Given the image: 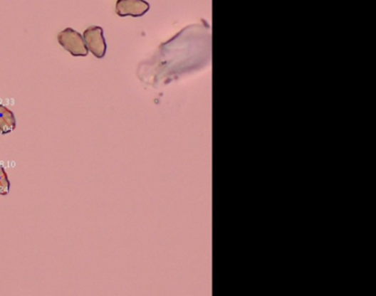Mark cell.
<instances>
[{"label": "cell", "mask_w": 376, "mask_h": 296, "mask_svg": "<svg viewBox=\"0 0 376 296\" xmlns=\"http://www.w3.org/2000/svg\"><path fill=\"white\" fill-rule=\"evenodd\" d=\"M150 9V4L145 0H118L116 3V14L120 17H142Z\"/></svg>", "instance_id": "3957f363"}, {"label": "cell", "mask_w": 376, "mask_h": 296, "mask_svg": "<svg viewBox=\"0 0 376 296\" xmlns=\"http://www.w3.org/2000/svg\"><path fill=\"white\" fill-rule=\"evenodd\" d=\"M10 191V181L8 179L7 173L5 169L0 165V195L6 196L9 194Z\"/></svg>", "instance_id": "5b68a950"}, {"label": "cell", "mask_w": 376, "mask_h": 296, "mask_svg": "<svg viewBox=\"0 0 376 296\" xmlns=\"http://www.w3.org/2000/svg\"><path fill=\"white\" fill-rule=\"evenodd\" d=\"M60 46L73 56H88V49L81 33L72 28H66L58 34Z\"/></svg>", "instance_id": "6da1fadb"}, {"label": "cell", "mask_w": 376, "mask_h": 296, "mask_svg": "<svg viewBox=\"0 0 376 296\" xmlns=\"http://www.w3.org/2000/svg\"><path fill=\"white\" fill-rule=\"evenodd\" d=\"M17 126L16 117L11 110L0 105V134H8L13 132Z\"/></svg>", "instance_id": "277c9868"}, {"label": "cell", "mask_w": 376, "mask_h": 296, "mask_svg": "<svg viewBox=\"0 0 376 296\" xmlns=\"http://www.w3.org/2000/svg\"><path fill=\"white\" fill-rule=\"evenodd\" d=\"M84 42L86 48L90 53L98 58H103L106 56L108 46H106L105 38L103 34V28L98 26L88 28L83 33Z\"/></svg>", "instance_id": "7a4b0ae2"}]
</instances>
